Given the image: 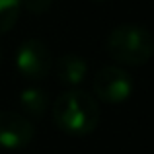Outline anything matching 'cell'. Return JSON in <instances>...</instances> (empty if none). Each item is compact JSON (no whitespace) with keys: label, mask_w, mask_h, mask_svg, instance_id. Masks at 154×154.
Returning <instances> with one entry per match:
<instances>
[{"label":"cell","mask_w":154,"mask_h":154,"mask_svg":"<svg viewBox=\"0 0 154 154\" xmlns=\"http://www.w3.org/2000/svg\"><path fill=\"white\" fill-rule=\"evenodd\" d=\"M100 103L84 90L63 92L53 103V121L70 137H86L100 125Z\"/></svg>","instance_id":"obj_1"},{"label":"cell","mask_w":154,"mask_h":154,"mask_svg":"<svg viewBox=\"0 0 154 154\" xmlns=\"http://www.w3.org/2000/svg\"><path fill=\"white\" fill-rule=\"evenodd\" d=\"M105 51L119 66H143L154 55V37L143 26L121 23L109 31Z\"/></svg>","instance_id":"obj_2"},{"label":"cell","mask_w":154,"mask_h":154,"mask_svg":"<svg viewBox=\"0 0 154 154\" xmlns=\"http://www.w3.org/2000/svg\"><path fill=\"white\" fill-rule=\"evenodd\" d=\"M92 90L96 98L105 103H123L131 98L135 90V80L133 76L119 64H107L102 66L94 74L92 80Z\"/></svg>","instance_id":"obj_3"},{"label":"cell","mask_w":154,"mask_h":154,"mask_svg":"<svg viewBox=\"0 0 154 154\" xmlns=\"http://www.w3.org/2000/svg\"><path fill=\"white\" fill-rule=\"evenodd\" d=\"M53 55L39 39H27L16 51V68L26 80H43L53 70Z\"/></svg>","instance_id":"obj_4"},{"label":"cell","mask_w":154,"mask_h":154,"mask_svg":"<svg viewBox=\"0 0 154 154\" xmlns=\"http://www.w3.org/2000/svg\"><path fill=\"white\" fill-rule=\"evenodd\" d=\"M35 137V127L26 115L4 109L0 111V148L20 150Z\"/></svg>","instance_id":"obj_5"},{"label":"cell","mask_w":154,"mask_h":154,"mask_svg":"<svg viewBox=\"0 0 154 154\" xmlns=\"http://www.w3.org/2000/svg\"><path fill=\"white\" fill-rule=\"evenodd\" d=\"M55 68V76L60 84L64 86H80L88 76V63L80 55H63L59 57V60L53 63Z\"/></svg>","instance_id":"obj_6"},{"label":"cell","mask_w":154,"mask_h":154,"mask_svg":"<svg viewBox=\"0 0 154 154\" xmlns=\"http://www.w3.org/2000/svg\"><path fill=\"white\" fill-rule=\"evenodd\" d=\"M20 107L33 119H41L49 109V100L41 88H26L20 92Z\"/></svg>","instance_id":"obj_7"},{"label":"cell","mask_w":154,"mask_h":154,"mask_svg":"<svg viewBox=\"0 0 154 154\" xmlns=\"http://www.w3.org/2000/svg\"><path fill=\"white\" fill-rule=\"evenodd\" d=\"M22 14V0H0V35L8 33L18 23Z\"/></svg>","instance_id":"obj_8"},{"label":"cell","mask_w":154,"mask_h":154,"mask_svg":"<svg viewBox=\"0 0 154 154\" xmlns=\"http://www.w3.org/2000/svg\"><path fill=\"white\" fill-rule=\"evenodd\" d=\"M53 6V0H22V8H27L31 14H45Z\"/></svg>","instance_id":"obj_9"},{"label":"cell","mask_w":154,"mask_h":154,"mask_svg":"<svg viewBox=\"0 0 154 154\" xmlns=\"http://www.w3.org/2000/svg\"><path fill=\"white\" fill-rule=\"evenodd\" d=\"M94 2H105V0H94Z\"/></svg>","instance_id":"obj_10"},{"label":"cell","mask_w":154,"mask_h":154,"mask_svg":"<svg viewBox=\"0 0 154 154\" xmlns=\"http://www.w3.org/2000/svg\"><path fill=\"white\" fill-rule=\"evenodd\" d=\"M0 59H2V53H0Z\"/></svg>","instance_id":"obj_11"}]
</instances>
